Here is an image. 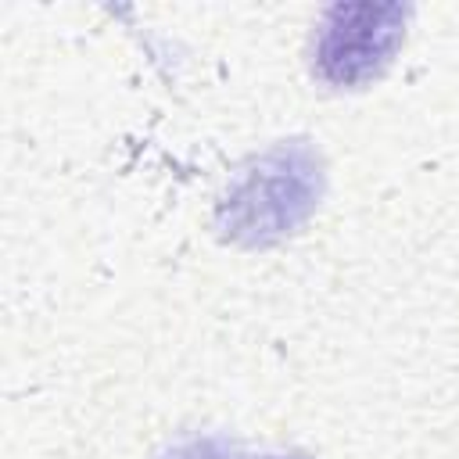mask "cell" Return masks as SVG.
Returning a JSON list of instances; mask_svg holds the SVG:
<instances>
[{
	"label": "cell",
	"mask_w": 459,
	"mask_h": 459,
	"mask_svg": "<svg viewBox=\"0 0 459 459\" xmlns=\"http://www.w3.org/2000/svg\"><path fill=\"white\" fill-rule=\"evenodd\" d=\"M319 197V161L308 147L287 143L258 158L226 194L219 219L240 244H273L287 237Z\"/></svg>",
	"instance_id": "1"
},
{
	"label": "cell",
	"mask_w": 459,
	"mask_h": 459,
	"mask_svg": "<svg viewBox=\"0 0 459 459\" xmlns=\"http://www.w3.org/2000/svg\"><path fill=\"white\" fill-rule=\"evenodd\" d=\"M165 459H305V455H247L222 437H194L176 445Z\"/></svg>",
	"instance_id": "3"
},
{
	"label": "cell",
	"mask_w": 459,
	"mask_h": 459,
	"mask_svg": "<svg viewBox=\"0 0 459 459\" xmlns=\"http://www.w3.org/2000/svg\"><path fill=\"white\" fill-rule=\"evenodd\" d=\"M402 7H333L316 43V72L333 86H359L384 72L405 36Z\"/></svg>",
	"instance_id": "2"
}]
</instances>
